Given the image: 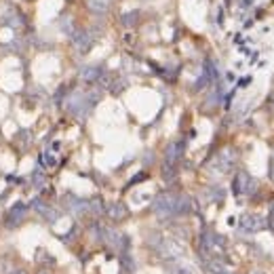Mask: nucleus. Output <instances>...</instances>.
<instances>
[{
  "mask_svg": "<svg viewBox=\"0 0 274 274\" xmlns=\"http://www.w3.org/2000/svg\"><path fill=\"white\" fill-rule=\"evenodd\" d=\"M255 179L251 175H247L245 171H240V173H236V177H234V184H232V190L234 194H245V196H249V194L255 192Z\"/></svg>",
  "mask_w": 274,
  "mask_h": 274,
  "instance_id": "1",
  "label": "nucleus"
},
{
  "mask_svg": "<svg viewBox=\"0 0 274 274\" xmlns=\"http://www.w3.org/2000/svg\"><path fill=\"white\" fill-rule=\"evenodd\" d=\"M154 211L160 217L173 215L175 211H177V196H175V194H162V196H158V200H156Z\"/></svg>",
  "mask_w": 274,
  "mask_h": 274,
  "instance_id": "2",
  "label": "nucleus"
},
{
  "mask_svg": "<svg viewBox=\"0 0 274 274\" xmlns=\"http://www.w3.org/2000/svg\"><path fill=\"white\" fill-rule=\"evenodd\" d=\"M72 44H74V49L78 53H87L91 49V44H93V38L89 32H74L72 34Z\"/></svg>",
  "mask_w": 274,
  "mask_h": 274,
  "instance_id": "3",
  "label": "nucleus"
},
{
  "mask_svg": "<svg viewBox=\"0 0 274 274\" xmlns=\"http://www.w3.org/2000/svg\"><path fill=\"white\" fill-rule=\"evenodd\" d=\"M234 160H236V154H234L232 150H224L215 158V167H219V171H228L234 164Z\"/></svg>",
  "mask_w": 274,
  "mask_h": 274,
  "instance_id": "4",
  "label": "nucleus"
},
{
  "mask_svg": "<svg viewBox=\"0 0 274 274\" xmlns=\"http://www.w3.org/2000/svg\"><path fill=\"white\" fill-rule=\"evenodd\" d=\"M101 74H104V70H101L99 66H87V68H82V72H80V78L84 82H97Z\"/></svg>",
  "mask_w": 274,
  "mask_h": 274,
  "instance_id": "5",
  "label": "nucleus"
},
{
  "mask_svg": "<svg viewBox=\"0 0 274 274\" xmlns=\"http://www.w3.org/2000/svg\"><path fill=\"white\" fill-rule=\"evenodd\" d=\"M23 215H26V205H21V202H19V205H15V207L9 211V219H6V226H11V228H13V226H17V224L21 222Z\"/></svg>",
  "mask_w": 274,
  "mask_h": 274,
  "instance_id": "6",
  "label": "nucleus"
},
{
  "mask_svg": "<svg viewBox=\"0 0 274 274\" xmlns=\"http://www.w3.org/2000/svg\"><path fill=\"white\" fill-rule=\"evenodd\" d=\"M240 226H242V230H251V232H255V230L264 228V222H262V219L257 217V215H247V217H242Z\"/></svg>",
  "mask_w": 274,
  "mask_h": 274,
  "instance_id": "7",
  "label": "nucleus"
},
{
  "mask_svg": "<svg viewBox=\"0 0 274 274\" xmlns=\"http://www.w3.org/2000/svg\"><path fill=\"white\" fill-rule=\"evenodd\" d=\"M89 9L93 13H106L110 9V0H89Z\"/></svg>",
  "mask_w": 274,
  "mask_h": 274,
  "instance_id": "8",
  "label": "nucleus"
},
{
  "mask_svg": "<svg viewBox=\"0 0 274 274\" xmlns=\"http://www.w3.org/2000/svg\"><path fill=\"white\" fill-rule=\"evenodd\" d=\"M108 213H110V215H112L114 219H120V217H122L124 213H127V209H124V207L120 205V202H116V205H112V207H110V209H108Z\"/></svg>",
  "mask_w": 274,
  "mask_h": 274,
  "instance_id": "9",
  "label": "nucleus"
},
{
  "mask_svg": "<svg viewBox=\"0 0 274 274\" xmlns=\"http://www.w3.org/2000/svg\"><path fill=\"white\" fill-rule=\"evenodd\" d=\"M137 11H133V13H127V15H122V26H127V28H131V26H135L137 23Z\"/></svg>",
  "mask_w": 274,
  "mask_h": 274,
  "instance_id": "10",
  "label": "nucleus"
},
{
  "mask_svg": "<svg viewBox=\"0 0 274 274\" xmlns=\"http://www.w3.org/2000/svg\"><path fill=\"white\" fill-rule=\"evenodd\" d=\"M179 144H171L169 146V150H167V162H175L177 160V156H179Z\"/></svg>",
  "mask_w": 274,
  "mask_h": 274,
  "instance_id": "11",
  "label": "nucleus"
},
{
  "mask_svg": "<svg viewBox=\"0 0 274 274\" xmlns=\"http://www.w3.org/2000/svg\"><path fill=\"white\" fill-rule=\"evenodd\" d=\"M59 26H61V30H64L66 34H74V26H72V19H70V17H64V19H61Z\"/></svg>",
  "mask_w": 274,
  "mask_h": 274,
  "instance_id": "12",
  "label": "nucleus"
},
{
  "mask_svg": "<svg viewBox=\"0 0 274 274\" xmlns=\"http://www.w3.org/2000/svg\"><path fill=\"white\" fill-rule=\"evenodd\" d=\"M42 162H44V167H55V164H57V160H55L53 152H49V150H46V152L42 154Z\"/></svg>",
  "mask_w": 274,
  "mask_h": 274,
  "instance_id": "13",
  "label": "nucleus"
}]
</instances>
